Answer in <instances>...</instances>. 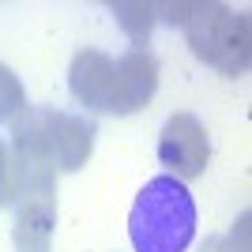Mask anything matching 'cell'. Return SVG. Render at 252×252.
<instances>
[{
    "instance_id": "2",
    "label": "cell",
    "mask_w": 252,
    "mask_h": 252,
    "mask_svg": "<svg viewBox=\"0 0 252 252\" xmlns=\"http://www.w3.org/2000/svg\"><path fill=\"white\" fill-rule=\"evenodd\" d=\"M185 38L192 53L219 68L222 75H245L252 57V19L249 11H233L226 4H196L185 23Z\"/></svg>"
},
{
    "instance_id": "5",
    "label": "cell",
    "mask_w": 252,
    "mask_h": 252,
    "mask_svg": "<svg viewBox=\"0 0 252 252\" xmlns=\"http://www.w3.org/2000/svg\"><path fill=\"white\" fill-rule=\"evenodd\" d=\"M45 128H49V147H53V162H57V169H64V173L83 169L87 158H91V151H94V136H98L94 121L83 117V113L49 109Z\"/></svg>"
},
{
    "instance_id": "7",
    "label": "cell",
    "mask_w": 252,
    "mask_h": 252,
    "mask_svg": "<svg viewBox=\"0 0 252 252\" xmlns=\"http://www.w3.org/2000/svg\"><path fill=\"white\" fill-rule=\"evenodd\" d=\"M68 87L79 105L94 109V113H109V98H113V57H105L98 49L75 53L72 68H68Z\"/></svg>"
},
{
    "instance_id": "6",
    "label": "cell",
    "mask_w": 252,
    "mask_h": 252,
    "mask_svg": "<svg viewBox=\"0 0 252 252\" xmlns=\"http://www.w3.org/2000/svg\"><path fill=\"white\" fill-rule=\"evenodd\" d=\"M57 226V192H23L15 196V249L19 252H49Z\"/></svg>"
},
{
    "instance_id": "10",
    "label": "cell",
    "mask_w": 252,
    "mask_h": 252,
    "mask_svg": "<svg viewBox=\"0 0 252 252\" xmlns=\"http://www.w3.org/2000/svg\"><path fill=\"white\" fill-rule=\"evenodd\" d=\"M200 252H249V215L233 222V230L226 237H211Z\"/></svg>"
},
{
    "instance_id": "11",
    "label": "cell",
    "mask_w": 252,
    "mask_h": 252,
    "mask_svg": "<svg viewBox=\"0 0 252 252\" xmlns=\"http://www.w3.org/2000/svg\"><path fill=\"white\" fill-rule=\"evenodd\" d=\"M15 203V166H11V151L0 139V207Z\"/></svg>"
},
{
    "instance_id": "1",
    "label": "cell",
    "mask_w": 252,
    "mask_h": 252,
    "mask_svg": "<svg viewBox=\"0 0 252 252\" xmlns=\"http://www.w3.org/2000/svg\"><path fill=\"white\" fill-rule=\"evenodd\" d=\"M196 237V200L185 181L151 177L128 211V241L136 252H185Z\"/></svg>"
},
{
    "instance_id": "9",
    "label": "cell",
    "mask_w": 252,
    "mask_h": 252,
    "mask_svg": "<svg viewBox=\"0 0 252 252\" xmlns=\"http://www.w3.org/2000/svg\"><path fill=\"white\" fill-rule=\"evenodd\" d=\"M27 105L31 102H27V91H23L19 75L11 72L8 64H0V125H15Z\"/></svg>"
},
{
    "instance_id": "3",
    "label": "cell",
    "mask_w": 252,
    "mask_h": 252,
    "mask_svg": "<svg viewBox=\"0 0 252 252\" xmlns=\"http://www.w3.org/2000/svg\"><path fill=\"white\" fill-rule=\"evenodd\" d=\"M158 162L177 181H192L207 169L211 139H207V128L200 125V117L173 113L162 125V132H158Z\"/></svg>"
},
{
    "instance_id": "4",
    "label": "cell",
    "mask_w": 252,
    "mask_h": 252,
    "mask_svg": "<svg viewBox=\"0 0 252 252\" xmlns=\"http://www.w3.org/2000/svg\"><path fill=\"white\" fill-rule=\"evenodd\" d=\"M158 91V61L147 49H128L113 61V98L109 113H136Z\"/></svg>"
},
{
    "instance_id": "8",
    "label": "cell",
    "mask_w": 252,
    "mask_h": 252,
    "mask_svg": "<svg viewBox=\"0 0 252 252\" xmlns=\"http://www.w3.org/2000/svg\"><path fill=\"white\" fill-rule=\"evenodd\" d=\"M155 11H158V4H147V0H121V4H113L117 23L128 31L132 42H147L151 27H155Z\"/></svg>"
}]
</instances>
